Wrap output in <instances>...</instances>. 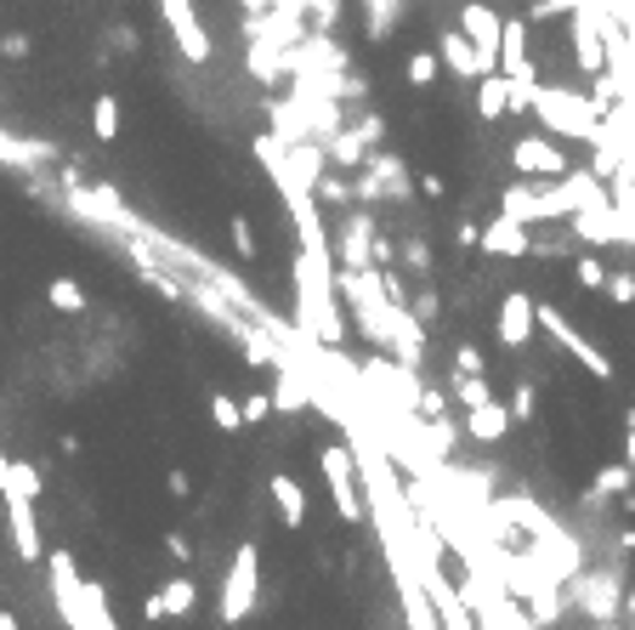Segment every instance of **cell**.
<instances>
[{
  "instance_id": "cell-10",
  "label": "cell",
  "mask_w": 635,
  "mask_h": 630,
  "mask_svg": "<svg viewBox=\"0 0 635 630\" xmlns=\"http://www.w3.org/2000/svg\"><path fill=\"white\" fill-rule=\"evenodd\" d=\"M250 585H256V551H239V569H233V596H227V619H239L250 608Z\"/></svg>"
},
{
  "instance_id": "cell-16",
  "label": "cell",
  "mask_w": 635,
  "mask_h": 630,
  "mask_svg": "<svg viewBox=\"0 0 635 630\" xmlns=\"http://www.w3.org/2000/svg\"><path fill=\"white\" fill-rule=\"evenodd\" d=\"M574 7H579V0H533L528 12H533V18H567Z\"/></svg>"
},
{
  "instance_id": "cell-8",
  "label": "cell",
  "mask_w": 635,
  "mask_h": 630,
  "mask_svg": "<svg viewBox=\"0 0 635 630\" xmlns=\"http://www.w3.org/2000/svg\"><path fill=\"white\" fill-rule=\"evenodd\" d=\"M483 239V250H494V256H528V234H522V222H511V216H499L488 234H477Z\"/></svg>"
},
{
  "instance_id": "cell-18",
  "label": "cell",
  "mask_w": 635,
  "mask_h": 630,
  "mask_svg": "<svg viewBox=\"0 0 635 630\" xmlns=\"http://www.w3.org/2000/svg\"><path fill=\"white\" fill-rule=\"evenodd\" d=\"M0 159H7V165H29V148H23V143H12L7 131H0Z\"/></svg>"
},
{
  "instance_id": "cell-15",
  "label": "cell",
  "mask_w": 635,
  "mask_h": 630,
  "mask_svg": "<svg viewBox=\"0 0 635 630\" xmlns=\"http://www.w3.org/2000/svg\"><path fill=\"white\" fill-rule=\"evenodd\" d=\"M273 494H279V506H284V517H290V522H301V488H295L290 477H279V483H273Z\"/></svg>"
},
{
  "instance_id": "cell-13",
  "label": "cell",
  "mask_w": 635,
  "mask_h": 630,
  "mask_svg": "<svg viewBox=\"0 0 635 630\" xmlns=\"http://www.w3.org/2000/svg\"><path fill=\"white\" fill-rule=\"evenodd\" d=\"M46 295H52V302H57L63 313H80V307H86V295H80V284H75V279H52V290H46Z\"/></svg>"
},
{
  "instance_id": "cell-9",
  "label": "cell",
  "mask_w": 635,
  "mask_h": 630,
  "mask_svg": "<svg viewBox=\"0 0 635 630\" xmlns=\"http://www.w3.org/2000/svg\"><path fill=\"white\" fill-rule=\"evenodd\" d=\"M91 131H97V143H120V97L114 91L91 97Z\"/></svg>"
},
{
  "instance_id": "cell-4",
  "label": "cell",
  "mask_w": 635,
  "mask_h": 630,
  "mask_svg": "<svg viewBox=\"0 0 635 630\" xmlns=\"http://www.w3.org/2000/svg\"><path fill=\"white\" fill-rule=\"evenodd\" d=\"M511 165H517L522 177H567V154L551 137H517Z\"/></svg>"
},
{
  "instance_id": "cell-7",
  "label": "cell",
  "mask_w": 635,
  "mask_h": 630,
  "mask_svg": "<svg viewBox=\"0 0 635 630\" xmlns=\"http://www.w3.org/2000/svg\"><path fill=\"white\" fill-rule=\"evenodd\" d=\"M477 114H483V120L511 114V75H483V80H477Z\"/></svg>"
},
{
  "instance_id": "cell-5",
  "label": "cell",
  "mask_w": 635,
  "mask_h": 630,
  "mask_svg": "<svg viewBox=\"0 0 635 630\" xmlns=\"http://www.w3.org/2000/svg\"><path fill=\"white\" fill-rule=\"evenodd\" d=\"M438 57H443V69H449V75H460V80H483V75H494V69H499V63H494V57H483L472 41L460 35V29L438 41Z\"/></svg>"
},
{
  "instance_id": "cell-14",
  "label": "cell",
  "mask_w": 635,
  "mask_h": 630,
  "mask_svg": "<svg viewBox=\"0 0 635 630\" xmlns=\"http://www.w3.org/2000/svg\"><path fill=\"white\" fill-rule=\"evenodd\" d=\"M154 614H177V608H193V590L188 585H165V596L159 603H148Z\"/></svg>"
},
{
  "instance_id": "cell-22",
  "label": "cell",
  "mask_w": 635,
  "mask_h": 630,
  "mask_svg": "<svg viewBox=\"0 0 635 630\" xmlns=\"http://www.w3.org/2000/svg\"><path fill=\"white\" fill-rule=\"evenodd\" d=\"M579 284H601V261H579Z\"/></svg>"
},
{
  "instance_id": "cell-21",
  "label": "cell",
  "mask_w": 635,
  "mask_h": 630,
  "mask_svg": "<svg viewBox=\"0 0 635 630\" xmlns=\"http://www.w3.org/2000/svg\"><path fill=\"white\" fill-rule=\"evenodd\" d=\"M216 420H222V426H239V409H233L227 397H216Z\"/></svg>"
},
{
  "instance_id": "cell-12",
  "label": "cell",
  "mask_w": 635,
  "mask_h": 630,
  "mask_svg": "<svg viewBox=\"0 0 635 630\" xmlns=\"http://www.w3.org/2000/svg\"><path fill=\"white\" fill-rule=\"evenodd\" d=\"M438 69H443V57L438 52H409V80L426 91V86H438Z\"/></svg>"
},
{
  "instance_id": "cell-3",
  "label": "cell",
  "mask_w": 635,
  "mask_h": 630,
  "mask_svg": "<svg viewBox=\"0 0 635 630\" xmlns=\"http://www.w3.org/2000/svg\"><path fill=\"white\" fill-rule=\"evenodd\" d=\"M460 35L472 41L483 57L499 63V41H506V23H499V12L488 7V0H465V7H460Z\"/></svg>"
},
{
  "instance_id": "cell-2",
  "label": "cell",
  "mask_w": 635,
  "mask_h": 630,
  "mask_svg": "<svg viewBox=\"0 0 635 630\" xmlns=\"http://www.w3.org/2000/svg\"><path fill=\"white\" fill-rule=\"evenodd\" d=\"M159 18H165V29H171V41L188 63H211V29H205L193 0H159Z\"/></svg>"
},
{
  "instance_id": "cell-20",
  "label": "cell",
  "mask_w": 635,
  "mask_h": 630,
  "mask_svg": "<svg viewBox=\"0 0 635 630\" xmlns=\"http://www.w3.org/2000/svg\"><path fill=\"white\" fill-rule=\"evenodd\" d=\"M0 52H7L12 63H23V57H29V41H23V35H7V41H0Z\"/></svg>"
},
{
  "instance_id": "cell-1",
  "label": "cell",
  "mask_w": 635,
  "mask_h": 630,
  "mask_svg": "<svg viewBox=\"0 0 635 630\" xmlns=\"http://www.w3.org/2000/svg\"><path fill=\"white\" fill-rule=\"evenodd\" d=\"M533 109L545 114L551 131H562V137H579V143H596L601 137V120L590 103H579L574 91H562V86H540L533 91Z\"/></svg>"
},
{
  "instance_id": "cell-17",
  "label": "cell",
  "mask_w": 635,
  "mask_h": 630,
  "mask_svg": "<svg viewBox=\"0 0 635 630\" xmlns=\"http://www.w3.org/2000/svg\"><path fill=\"white\" fill-rule=\"evenodd\" d=\"M233 245H239V256H256V234H250L245 216H233Z\"/></svg>"
},
{
  "instance_id": "cell-11",
  "label": "cell",
  "mask_w": 635,
  "mask_h": 630,
  "mask_svg": "<svg viewBox=\"0 0 635 630\" xmlns=\"http://www.w3.org/2000/svg\"><path fill=\"white\" fill-rule=\"evenodd\" d=\"M363 7H370V35L386 41L392 23H397V12H404V0H363Z\"/></svg>"
},
{
  "instance_id": "cell-6",
  "label": "cell",
  "mask_w": 635,
  "mask_h": 630,
  "mask_svg": "<svg viewBox=\"0 0 635 630\" xmlns=\"http://www.w3.org/2000/svg\"><path fill=\"white\" fill-rule=\"evenodd\" d=\"M528 329H533V302H528V295H506V307H499V341L522 347Z\"/></svg>"
},
{
  "instance_id": "cell-19",
  "label": "cell",
  "mask_w": 635,
  "mask_h": 630,
  "mask_svg": "<svg viewBox=\"0 0 635 630\" xmlns=\"http://www.w3.org/2000/svg\"><path fill=\"white\" fill-rule=\"evenodd\" d=\"M499 426H506V415H494V409H477V432H483V438H494Z\"/></svg>"
}]
</instances>
